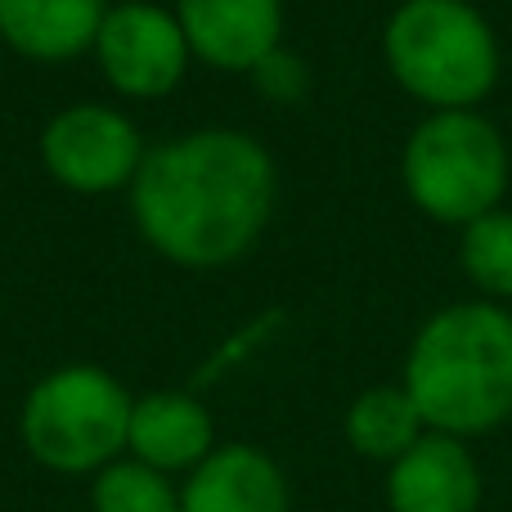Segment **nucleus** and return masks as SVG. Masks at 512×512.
<instances>
[{
    "mask_svg": "<svg viewBox=\"0 0 512 512\" xmlns=\"http://www.w3.org/2000/svg\"><path fill=\"white\" fill-rule=\"evenodd\" d=\"M131 212L149 248L185 270H216L256 248L274 212V162L243 131H194L144 153Z\"/></svg>",
    "mask_w": 512,
    "mask_h": 512,
    "instance_id": "obj_1",
    "label": "nucleus"
},
{
    "mask_svg": "<svg viewBox=\"0 0 512 512\" xmlns=\"http://www.w3.org/2000/svg\"><path fill=\"white\" fill-rule=\"evenodd\" d=\"M400 387L427 432L486 436L512 418V315L499 301H459L418 328Z\"/></svg>",
    "mask_w": 512,
    "mask_h": 512,
    "instance_id": "obj_2",
    "label": "nucleus"
},
{
    "mask_svg": "<svg viewBox=\"0 0 512 512\" xmlns=\"http://www.w3.org/2000/svg\"><path fill=\"white\" fill-rule=\"evenodd\" d=\"M391 77L432 113L477 108L499 81V41L468 0H400L382 32Z\"/></svg>",
    "mask_w": 512,
    "mask_h": 512,
    "instance_id": "obj_3",
    "label": "nucleus"
},
{
    "mask_svg": "<svg viewBox=\"0 0 512 512\" xmlns=\"http://www.w3.org/2000/svg\"><path fill=\"white\" fill-rule=\"evenodd\" d=\"M135 396L99 364L50 369L18 409L27 459L54 477H95L126 454Z\"/></svg>",
    "mask_w": 512,
    "mask_h": 512,
    "instance_id": "obj_4",
    "label": "nucleus"
},
{
    "mask_svg": "<svg viewBox=\"0 0 512 512\" xmlns=\"http://www.w3.org/2000/svg\"><path fill=\"white\" fill-rule=\"evenodd\" d=\"M400 171L418 212L463 230L504 203L512 158L490 117L477 108H450L414 126Z\"/></svg>",
    "mask_w": 512,
    "mask_h": 512,
    "instance_id": "obj_5",
    "label": "nucleus"
},
{
    "mask_svg": "<svg viewBox=\"0 0 512 512\" xmlns=\"http://www.w3.org/2000/svg\"><path fill=\"white\" fill-rule=\"evenodd\" d=\"M41 158L63 189L113 194V189H131L135 171L144 162V144L131 117L113 113L104 104H77L63 108L45 126Z\"/></svg>",
    "mask_w": 512,
    "mask_h": 512,
    "instance_id": "obj_6",
    "label": "nucleus"
},
{
    "mask_svg": "<svg viewBox=\"0 0 512 512\" xmlns=\"http://www.w3.org/2000/svg\"><path fill=\"white\" fill-rule=\"evenodd\" d=\"M95 54L113 90L131 99H158L176 90L189 63V41L176 14L158 5H117L104 14Z\"/></svg>",
    "mask_w": 512,
    "mask_h": 512,
    "instance_id": "obj_7",
    "label": "nucleus"
},
{
    "mask_svg": "<svg viewBox=\"0 0 512 512\" xmlns=\"http://www.w3.org/2000/svg\"><path fill=\"white\" fill-rule=\"evenodd\" d=\"M176 18L189 50L225 72H252L283 36V0H180Z\"/></svg>",
    "mask_w": 512,
    "mask_h": 512,
    "instance_id": "obj_8",
    "label": "nucleus"
},
{
    "mask_svg": "<svg viewBox=\"0 0 512 512\" xmlns=\"http://www.w3.org/2000/svg\"><path fill=\"white\" fill-rule=\"evenodd\" d=\"M391 512H477L481 468L459 436L427 432L387 472Z\"/></svg>",
    "mask_w": 512,
    "mask_h": 512,
    "instance_id": "obj_9",
    "label": "nucleus"
},
{
    "mask_svg": "<svg viewBox=\"0 0 512 512\" xmlns=\"http://www.w3.org/2000/svg\"><path fill=\"white\" fill-rule=\"evenodd\" d=\"M180 512H292V490L270 454L234 441L180 481Z\"/></svg>",
    "mask_w": 512,
    "mask_h": 512,
    "instance_id": "obj_10",
    "label": "nucleus"
},
{
    "mask_svg": "<svg viewBox=\"0 0 512 512\" xmlns=\"http://www.w3.org/2000/svg\"><path fill=\"white\" fill-rule=\"evenodd\" d=\"M216 450L212 409L189 391H149L135 396L126 454L167 477H189Z\"/></svg>",
    "mask_w": 512,
    "mask_h": 512,
    "instance_id": "obj_11",
    "label": "nucleus"
},
{
    "mask_svg": "<svg viewBox=\"0 0 512 512\" xmlns=\"http://www.w3.org/2000/svg\"><path fill=\"white\" fill-rule=\"evenodd\" d=\"M104 14V0H0V36L27 59L59 63L95 50Z\"/></svg>",
    "mask_w": 512,
    "mask_h": 512,
    "instance_id": "obj_12",
    "label": "nucleus"
},
{
    "mask_svg": "<svg viewBox=\"0 0 512 512\" xmlns=\"http://www.w3.org/2000/svg\"><path fill=\"white\" fill-rule=\"evenodd\" d=\"M423 436H427V423L405 387H369L346 409V445L360 459L396 463Z\"/></svg>",
    "mask_w": 512,
    "mask_h": 512,
    "instance_id": "obj_13",
    "label": "nucleus"
},
{
    "mask_svg": "<svg viewBox=\"0 0 512 512\" xmlns=\"http://www.w3.org/2000/svg\"><path fill=\"white\" fill-rule=\"evenodd\" d=\"M90 512H180L176 477L122 454L90 477Z\"/></svg>",
    "mask_w": 512,
    "mask_h": 512,
    "instance_id": "obj_14",
    "label": "nucleus"
},
{
    "mask_svg": "<svg viewBox=\"0 0 512 512\" xmlns=\"http://www.w3.org/2000/svg\"><path fill=\"white\" fill-rule=\"evenodd\" d=\"M459 261L472 288H481V297H495V301L512 297V212L508 207H495V212L463 225Z\"/></svg>",
    "mask_w": 512,
    "mask_h": 512,
    "instance_id": "obj_15",
    "label": "nucleus"
},
{
    "mask_svg": "<svg viewBox=\"0 0 512 512\" xmlns=\"http://www.w3.org/2000/svg\"><path fill=\"white\" fill-rule=\"evenodd\" d=\"M252 77H256V86H261V95H270L274 104H292V99L306 95V63H301L297 54H288L283 45L256 63Z\"/></svg>",
    "mask_w": 512,
    "mask_h": 512,
    "instance_id": "obj_16",
    "label": "nucleus"
}]
</instances>
